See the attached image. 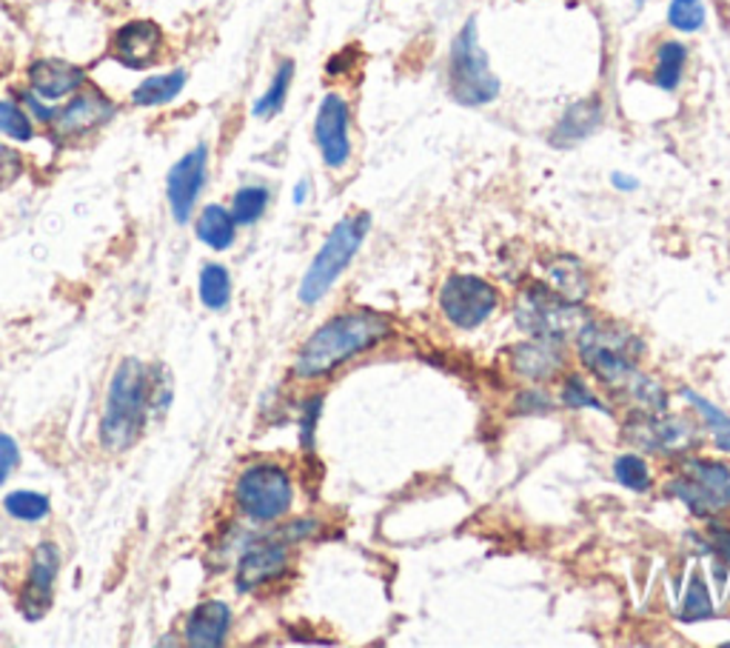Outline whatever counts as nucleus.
<instances>
[{
  "label": "nucleus",
  "mask_w": 730,
  "mask_h": 648,
  "mask_svg": "<svg viewBox=\"0 0 730 648\" xmlns=\"http://www.w3.org/2000/svg\"><path fill=\"white\" fill-rule=\"evenodd\" d=\"M86 69L61 58H38L27 69V89L47 103H63L86 86Z\"/></svg>",
  "instance_id": "dca6fc26"
},
{
  "label": "nucleus",
  "mask_w": 730,
  "mask_h": 648,
  "mask_svg": "<svg viewBox=\"0 0 730 648\" xmlns=\"http://www.w3.org/2000/svg\"><path fill=\"white\" fill-rule=\"evenodd\" d=\"M208 155H212L208 143H197L195 150H188L166 175L168 209H172V217L181 226L192 220L197 200H201L203 189H206Z\"/></svg>",
  "instance_id": "f8f14e48"
},
{
  "label": "nucleus",
  "mask_w": 730,
  "mask_h": 648,
  "mask_svg": "<svg viewBox=\"0 0 730 648\" xmlns=\"http://www.w3.org/2000/svg\"><path fill=\"white\" fill-rule=\"evenodd\" d=\"M114 115H117V103L106 92L94 86H83L69 101L58 103V112H54V121L49 123V132L58 141H81V137H89L94 132H101L103 126H109Z\"/></svg>",
  "instance_id": "1a4fd4ad"
},
{
  "label": "nucleus",
  "mask_w": 730,
  "mask_h": 648,
  "mask_svg": "<svg viewBox=\"0 0 730 648\" xmlns=\"http://www.w3.org/2000/svg\"><path fill=\"white\" fill-rule=\"evenodd\" d=\"M551 289L556 291V295H563L565 300H574V304H579V300L588 295V284H585V271L583 266L576 264L574 257H563V260H556L554 266H551Z\"/></svg>",
  "instance_id": "a878e982"
},
{
  "label": "nucleus",
  "mask_w": 730,
  "mask_h": 648,
  "mask_svg": "<svg viewBox=\"0 0 730 648\" xmlns=\"http://www.w3.org/2000/svg\"><path fill=\"white\" fill-rule=\"evenodd\" d=\"M705 21H708V9L702 0H670L668 3V27L677 32H702Z\"/></svg>",
  "instance_id": "7c9ffc66"
},
{
  "label": "nucleus",
  "mask_w": 730,
  "mask_h": 648,
  "mask_svg": "<svg viewBox=\"0 0 730 648\" xmlns=\"http://www.w3.org/2000/svg\"><path fill=\"white\" fill-rule=\"evenodd\" d=\"M322 414V398L317 394V398L306 400V405H302V414H300V443L306 452H311L315 449V434H317V420H320Z\"/></svg>",
  "instance_id": "f704fd0d"
},
{
  "label": "nucleus",
  "mask_w": 730,
  "mask_h": 648,
  "mask_svg": "<svg viewBox=\"0 0 730 648\" xmlns=\"http://www.w3.org/2000/svg\"><path fill=\"white\" fill-rule=\"evenodd\" d=\"M186 83H188L186 69H172V72H163V75H152L132 89V103L141 109L168 106V103L177 101V97L183 95Z\"/></svg>",
  "instance_id": "412c9836"
},
{
  "label": "nucleus",
  "mask_w": 730,
  "mask_h": 648,
  "mask_svg": "<svg viewBox=\"0 0 730 648\" xmlns=\"http://www.w3.org/2000/svg\"><path fill=\"white\" fill-rule=\"evenodd\" d=\"M614 474L628 492H648L650 488V469L639 454H619L614 463Z\"/></svg>",
  "instance_id": "473e14b6"
},
{
  "label": "nucleus",
  "mask_w": 730,
  "mask_h": 648,
  "mask_svg": "<svg viewBox=\"0 0 730 648\" xmlns=\"http://www.w3.org/2000/svg\"><path fill=\"white\" fill-rule=\"evenodd\" d=\"M309 192H311L309 181H300V183H297V186H295V195H291V197H295L297 206H302V203L309 200Z\"/></svg>",
  "instance_id": "a19ab883"
},
{
  "label": "nucleus",
  "mask_w": 730,
  "mask_h": 648,
  "mask_svg": "<svg viewBox=\"0 0 730 648\" xmlns=\"http://www.w3.org/2000/svg\"><path fill=\"white\" fill-rule=\"evenodd\" d=\"M152 405V380L137 358H126L112 374L101 418V443L106 452H126L137 443Z\"/></svg>",
  "instance_id": "7ed1b4c3"
},
{
  "label": "nucleus",
  "mask_w": 730,
  "mask_h": 648,
  "mask_svg": "<svg viewBox=\"0 0 730 648\" xmlns=\"http://www.w3.org/2000/svg\"><path fill=\"white\" fill-rule=\"evenodd\" d=\"M605 121V106L599 97H585L576 101L574 106L565 109V115L556 121L554 132H551V143L559 150H570L576 143L588 141Z\"/></svg>",
  "instance_id": "a211bd4d"
},
{
  "label": "nucleus",
  "mask_w": 730,
  "mask_h": 648,
  "mask_svg": "<svg viewBox=\"0 0 730 648\" xmlns=\"http://www.w3.org/2000/svg\"><path fill=\"white\" fill-rule=\"evenodd\" d=\"M625 440L634 449L657 454H685L697 443V432L679 418H657L650 412H639L625 423Z\"/></svg>",
  "instance_id": "4468645a"
},
{
  "label": "nucleus",
  "mask_w": 730,
  "mask_h": 648,
  "mask_svg": "<svg viewBox=\"0 0 730 648\" xmlns=\"http://www.w3.org/2000/svg\"><path fill=\"white\" fill-rule=\"evenodd\" d=\"M610 183H614V189H619V192H637L639 189L637 177L623 175V172H614V175H610Z\"/></svg>",
  "instance_id": "ea45409f"
},
{
  "label": "nucleus",
  "mask_w": 730,
  "mask_h": 648,
  "mask_svg": "<svg viewBox=\"0 0 730 648\" xmlns=\"http://www.w3.org/2000/svg\"><path fill=\"white\" fill-rule=\"evenodd\" d=\"M235 500L243 517H248L251 523H275L286 517V512L295 503V486L282 466L255 463L237 480Z\"/></svg>",
  "instance_id": "6e6552de"
},
{
  "label": "nucleus",
  "mask_w": 730,
  "mask_h": 648,
  "mask_svg": "<svg viewBox=\"0 0 730 648\" xmlns=\"http://www.w3.org/2000/svg\"><path fill=\"white\" fill-rule=\"evenodd\" d=\"M500 295L476 275H451L440 289V309L456 329H476L496 311Z\"/></svg>",
  "instance_id": "9d476101"
},
{
  "label": "nucleus",
  "mask_w": 730,
  "mask_h": 648,
  "mask_svg": "<svg viewBox=\"0 0 730 648\" xmlns=\"http://www.w3.org/2000/svg\"><path fill=\"white\" fill-rule=\"evenodd\" d=\"M21 106L27 109L29 117H32L34 123H41V126H49V123L54 121V112H58V106H54V103L41 101V97L32 95V92H29V89H23Z\"/></svg>",
  "instance_id": "e433bc0d"
},
{
  "label": "nucleus",
  "mask_w": 730,
  "mask_h": 648,
  "mask_svg": "<svg viewBox=\"0 0 730 648\" xmlns=\"http://www.w3.org/2000/svg\"><path fill=\"white\" fill-rule=\"evenodd\" d=\"M197 240L206 244L208 249L226 251L228 246L235 244L237 237V220L232 217V209L220 206V203H208L206 209L197 215Z\"/></svg>",
  "instance_id": "4be33fe9"
},
{
  "label": "nucleus",
  "mask_w": 730,
  "mask_h": 648,
  "mask_svg": "<svg viewBox=\"0 0 730 648\" xmlns=\"http://www.w3.org/2000/svg\"><path fill=\"white\" fill-rule=\"evenodd\" d=\"M391 335V320L380 311L354 309L342 311L337 318L326 320L320 329L302 343L297 354L295 374L302 380H317L349 363L362 351L374 349L377 343Z\"/></svg>",
  "instance_id": "f03ea898"
},
{
  "label": "nucleus",
  "mask_w": 730,
  "mask_h": 648,
  "mask_svg": "<svg viewBox=\"0 0 730 648\" xmlns=\"http://www.w3.org/2000/svg\"><path fill=\"white\" fill-rule=\"evenodd\" d=\"M682 398L688 400L693 409H697L699 414H702L705 425L710 429V434H713V443L719 446V452H728L730 454V418L724 412H719L717 405L710 403V400H705L702 394L690 392V389H682Z\"/></svg>",
  "instance_id": "c85d7f7f"
},
{
  "label": "nucleus",
  "mask_w": 730,
  "mask_h": 648,
  "mask_svg": "<svg viewBox=\"0 0 730 648\" xmlns=\"http://www.w3.org/2000/svg\"><path fill=\"white\" fill-rule=\"evenodd\" d=\"M163 47H166V34L161 23L152 18H132L114 29L109 54L128 72H146L161 61Z\"/></svg>",
  "instance_id": "9b49d317"
},
{
  "label": "nucleus",
  "mask_w": 730,
  "mask_h": 648,
  "mask_svg": "<svg viewBox=\"0 0 730 648\" xmlns=\"http://www.w3.org/2000/svg\"><path fill=\"white\" fill-rule=\"evenodd\" d=\"M315 143L329 169H346L351 161V106L337 92H329L317 106Z\"/></svg>",
  "instance_id": "ddd939ff"
},
{
  "label": "nucleus",
  "mask_w": 730,
  "mask_h": 648,
  "mask_svg": "<svg viewBox=\"0 0 730 648\" xmlns=\"http://www.w3.org/2000/svg\"><path fill=\"white\" fill-rule=\"evenodd\" d=\"M58 574H61V552L54 543L43 541L41 546L34 548L32 554V566H29V580L23 586V595L18 608L27 620H41L52 608L54 597V583H58Z\"/></svg>",
  "instance_id": "2eb2a0df"
},
{
  "label": "nucleus",
  "mask_w": 730,
  "mask_h": 648,
  "mask_svg": "<svg viewBox=\"0 0 730 648\" xmlns=\"http://www.w3.org/2000/svg\"><path fill=\"white\" fill-rule=\"evenodd\" d=\"M0 135L14 143L34 141V121L18 101H0Z\"/></svg>",
  "instance_id": "c756f323"
},
{
  "label": "nucleus",
  "mask_w": 730,
  "mask_h": 648,
  "mask_svg": "<svg viewBox=\"0 0 730 648\" xmlns=\"http://www.w3.org/2000/svg\"><path fill=\"white\" fill-rule=\"evenodd\" d=\"M713 615H717V611H713L708 583H705L702 574L693 572L688 580V595H685L682 606H679V620L699 623V620H710Z\"/></svg>",
  "instance_id": "cd10ccee"
},
{
  "label": "nucleus",
  "mask_w": 730,
  "mask_h": 648,
  "mask_svg": "<svg viewBox=\"0 0 730 648\" xmlns=\"http://www.w3.org/2000/svg\"><path fill=\"white\" fill-rule=\"evenodd\" d=\"M288 568V548L280 541H263L248 548L237 563V588L240 592H257L260 586L275 583Z\"/></svg>",
  "instance_id": "f3484780"
},
{
  "label": "nucleus",
  "mask_w": 730,
  "mask_h": 648,
  "mask_svg": "<svg viewBox=\"0 0 730 648\" xmlns=\"http://www.w3.org/2000/svg\"><path fill=\"white\" fill-rule=\"evenodd\" d=\"M500 78L491 72L489 52L480 43L476 21L463 23L451 43L449 54V92L460 106H489L500 97Z\"/></svg>",
  "instance_id": "20e7f679"
},
{
  "label": "nucleus",
  "mask_w": 730,
  "mask_h": 648,
  "mask_svg": "<svg viewBox=\"0 0 730 648\" xmlns=\"http://www.w3.org/2000/svg\"><path fill=\"white\" fill-rule=\"evenodd\" d=\"M21 463V449L14 443L9 434H0V486L7 483L9 474L14 472V466Z\"/></svg>",
  "instance_id": "4c0bfd02"
},
{
  "label": "nucleus",
  "mask_w": 730,
  "mask_h": 648,
  "mask_svg": "<svg viewBox=\"0 0 730 648\" xmlns=\"http://www.w3.org/2000/svg\"><path fill=\"white\" fill-rule=\"evenodd\" d=\"M563 403L568 409H597V412H608L603 405V400L597 394L590 392L588 383L579 378H568L563 385Z\"/></svg>",
  "instance_id": "72a5a7b5"
},
{
  "label": "nucleus",
  "mask_w": 730,
  "mask_h": 648,
  "mask_svg": "<svg viewBox=\"0 0 730 648\" xmlns=\"http://www.w3.org/2000/svg\"><path fill=\"white\" fill-rule=\"evenodd\" d=\"M3 508L12 514L14 521L38 523L49 514V497L41 492H12L3 500Z\"/></svg>",
  "instance_id": "2f4dec72"
},
{
  "label": "nucleus",
  "mask_w": 730,
  "mask_h": 648,
  "mask_svg": "<svg viewBox=\"0 0 730 648\" xmlns=\"http://www.w3.org/2000/svg\"><path fill=\"white\" fill-rule=\"evenodd\" d=\"M511 369L528 380H548L563 369V354L556 351L551 340H528V343L514 346L511 351Z\"/></svg>",
  "instance_id": "aec40b11"
},
{
  "label": "nucleus",
  "mask_w": 730,
  "mask_h": 648,
  "mask_svg": "<svg viewBox=\"0 0 730 648\" xmlns=\"http://www.w3.org/2000/svg\"><path fill=\"white\" fill-rule=\"evenodd\" d=\"M588 320L590 318L579 309V304L565 300L551 286H531L520 295V304H516V326L531 338L551 340V343L576 338Z\"/></svg>",
  "instance_id": "423d86ee"
},
{
  "label": "nucleus",
  "mask_w": 730,
  "mask_h": 648,
  "mask_svg": "<svg viewBox=\"0 0 730 648\" xmlns=\"http://www.w3.org/2000/svg\"><path fill=\"white\" fill-rule=\"evenodd\" d=\"M668 492L697 517H717L730 508V466L708 457H685Z\"/></svg>",
  "instance_id": "0eeeda50"
},
{
  "label": "nucleus",
  "mask_w": 730,
  "mask_h": 648,
  "mask_svg": "<svg viewBox=\"0 0 730 648\" xmlns=\"http://www.w3.org/2000/svg\"><path fill=\"white\" fill-rule=\"evenodd\" d=\"M369 229H371L369 212H357V215L342 217L340 224L331 229V235L326 237V244L320 246V251H317L315 260H311L309 271L302 275V284H300L302 304L315 306L329 295L331 286L340 280L342 271L349 269L351 257L360 251Z\"/></svg>",
  "instance_id": "39448f33"
},
{
  "label": "nucleus",
  "mask_w": 730,
  "mask_h": 648,
  "mask_svg": "<svg viewBox=\"0 0 730 648\" xmlns=\"http://www.w3.org/2000/svg\"><path fill=\"white\" fill-rule=\"evenodd\" d=\"M579 358L585 360L590 372L597 374L614 392L628 394L645 412H665L668 394L657 380H648L637 369V358L642 354V343L637 335H630L625 326L605 323V320H588L576 335Z\"/></svg>",
  "instance_id": "f257e3e1"
},
{
  "label": "nucleus",
  "mask_w": 730,
  "mask_h": 648,
  "mask_svg": "<svg viewBox=\"0 0 730 648\" xmlns=\"http://www.w3.org/2000/svg\"><path fill=\"white\" fill-rule=\"evenodd\" d=\"M654 86L662 92H677L688 66V47L682 41H662L654 58Z\"/></svg>",
  "instance_id": "5701e85b"
},
{
  "label": "nucleus",
  "mask_w": 730,
  "mask_h": 648,
  "mask_svg": "<svg viewBox=\"0 0 730 648\" xmlns=\"http://www.w3.org/2000/svg\"><path fill=\"white\" fill-rule=\"evenodd\" d=\"M201 300L206 309L223 311L232 300V277L220 264H208L201 271Z\"/></svg>",
  "instance_id": "bb28decb"
},
{
  "label": "nucleus",
  "mask_w": 730,
  "mask_h": 648,
  "mask_svg": "<svg viewBox=\"0 0 730 648\" xmlns=\"http://www.w3.org/2000/svg\"><path fill=\"white\" fill-rule=\"evenodd\" d=\"M291 81H295V61H282L266 92H263L255 101V106H251V115L260 117V121L280 115L288 101V92H291Z\"/></svg>",
  "instance_id": "b1692460"
},
{
  "label": "nucleus",
  "mask_w": 730,
  "mask_h": 648,
  "mask_svg": "<svg viewBox=\"0 0 730 648\" xmlns=\"http://www.w3.org/2000/svg\"><path fill=\"white\" fill-rule=\"evenodd\" d=\"M228 628H232V608L223 600H206L188 615L183 635L188 646L217 648L226 642Z\"/></svg>",
  "instance_id": "6ab92c4d"
},
{
  "label": "nucleus",
  "mask_w": 730,
  "mask_h": 648,
  "mask_svg": "<svg viewBox=\"0 0 730 648\" xmlns=\"http://www.w3.org/2000/svg\"><path fill=\"white\" fill-rule=\"evenodd\" d=\"M520 400H523V403H531L523 409V412H528V414L551 412V400L545 398L543 392H525V394H520Z\"/></svg>",
  "instance_id": "58836bf2"
},
{
  "label": "nucleus",
  "mask_w": 730,
  "mask_h": 648,
  "mask_svg": "<svg viewBox=\"0 0 730 648\" xmlns=\"http://www.w3.org/2000/svg\"><path fill=\"white\" fill-rule=\"evenodd\" d=\"M23 175V157L7 146V143H0V189H9L18 177Z\"/></svg>",
  "instance_id": "c9c22d12"
},
{
  "label": "nucleus",
  "mask_w": 730,
  "mask_h": 648,
  "mask_svg": "<svg viewBox=\"0 0 730 648\" xmlns=\"http://www.w3.org/2000/svg\"><path fill=\"white\" fill-rule=\"evenodd\" d=\"M268 200H271V192L263 183H248L240 186L232 197V217L237 220V226H255L268 209Z\"/></svg>",
  "instance_id": "393cba45"
}]
</instances>
